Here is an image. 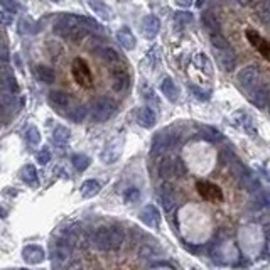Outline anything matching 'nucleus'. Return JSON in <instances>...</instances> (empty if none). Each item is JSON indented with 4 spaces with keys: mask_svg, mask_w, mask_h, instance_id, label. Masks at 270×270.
<instances>
[{
    "mask_svg": "<svg viewBox=\"0 0 270 270\" xmlns=\"http://www.w3.org/2000/svg\"><path fill=\"white\" fill-rule=\"evenodd\" d=\"M52 32H54V36L61 37V39L71 41V43H80L88 36L90 29L86 25L80 24V22L73 21L69 16H65L61 21H58L52 25Z\"/></svg>",
    "mask_w": 270,
    "mask_h": 270,
    "instance_id": "f257e3e1",
    "label": "nucleus"
},
{
    "mask_svg": "<svg viewBox=\"0 0 270 270\" xmlns=\"http://www.w3.org/2000/svg\"><path fill=\"white\" fill-rule=\"evenodd\" d=\"M123 243V230L112 226L98 228L93 235V245L101 252H115Z\"/></svg>",
    "mask_w": 270,
    "mask_h": 270,
    "instance_id": "f03ea898",
    "label": "nucleus"
},
{
    "mask_svg": "<svg viewBox=\"0 0 270 270\" xmlns=\"http://www.w3.org/2000/svg\"><path fill=\"white\" fill-rule=\"evenodd\" d=\"M117 112V103L110 96H98L91 101V118L93 122L101 123L112 118Z\"/></svg>",
    "mask_w": 270,
    "mask_h": 270,
    "instance_id": "7ed1b4c3",
    "label": "nucleus"
},
{
    "mask_svg": "<svg viewBox=\"0 0 270 270\" xmlns=\"http://www.w3.org/2000/svg\"><path fill=\"white\" fill-rule=\"evenodd\" d=\"M236 81L242 86V90H245L247 93L253 91L255 88H258L260 85V71L255 66H247L243 69H240L238 76H236Z\"/></svg>",
    "mask_w": 270,
    "mask_h": 270,
    "instance_id": "20e7f679",
    "label": "nucleus"
},
{
    "mask_svg": "<svg viewBox=\"0 0 270 270\" xmlns=\"http://www.w3.org/2000/svg\"><path fill=\"white\" fill-rule=\"evenodd\" d=\"M71 74H73L74 81H76L80 86H85V88H90L93 83V76L91 71H90L88 65H86L85 59L78 58L73 61V66H71Z\"/></svg>",
    "mask_w": 270,
    "mask_h": 270,
    "instance_id": "39448f33",
    "label": "nucleus"
},
{
    "mask_svg": "<svg viewBox=\"0 0 270 270\" xmlns=\"http://www.w3.org/2000/svg\"><path fill=\"white\" fill-rule=\"evenodd\" d=\"M123 151V137L122 135H117L113 137L107 145H105L103 152H101V160L105 164H115L120 159Z\"/></svg>",
    "mask_w": 270,
    "mask_h": 270,
    "instance_id": "423d86ee",
    "label": "nucleus"
},
{
    "mask_svg": "<svg viewBox=\"0 0 270 270\" xmlns=\"http://www.w3.org/2000/svg\"><path fill=\"white\" fill-rule=\"evenodd\" d=\"M196 187H198V193H200L204 200H209V201H221L223 200V193H221V189L216 184H213V182L200 181L196 184Z\"/></svg>",
    "mask_w": 270,
    "mask_h": 270,
    "instance_id": "0eeeda50",
    "label": "nucleus"
},
{
    "mask_svg": "<svg viewBox=\"0 0 270 270\" xmlns=\"http://www.w3.org/2000/svg\"><path fill=\"white\" fill-rule=\"evenodd\" d=\"M215 58H216L218 66L223 71H226V73L233 71L236 58H235V52H233L231 47H230V49H215Z\"/></svg>",
    "mask_w": 270,
    "mask_h": 270,
    "instance_id": "6e6552de",
    "label": "nucleus"
},
{
    "mask_svg": "<svg viewBox=\"0 0 270 270\" xmlns=\"http://www.w3.org/2000/svg\"><path fill=\"white\" fill-rule=\"evenodd\" d=\"M157 196H159V202L162 204L164 211H171L176 206V193L172 189V186L167 184V182L159 187V194Z\"/></svg>",
    "mask_w": 270,
    "mask_h": 270,
    "instance_id": "1a4fd4ad",
    "label": "nucleus"
},
{
    "mask_svg": "<svg viewBox=\"0 0 270 270\" xmlns=\"http://www.w3.org/2000/svg\"><path fill=\"white\" fill-rule=\"evenodd\" d=\"M22 258L27 262L29 265H37L46 258V253L41 247L37 245H27L24 250H22Z\"/></svg>",
    "mask_w": 270,
    "mask_h": 270,
    "instance_id": "9d476101",
    "label": "nucleus"
},
{
    "mask_svg": "<svg viewBox=\"0 0 270 270\" xmlns=\"http://www.w3.org/2000/svg\"><path fill=\"white\" fill-rule=\"evenodd\" d=\"M247 39L250 41V44H252L253 47H257V49L260 51V54L264 56L265 59H269L270 46L260 34H258L257 31H253V29H248V31H247Z\"/></svg>",
    "mask_w": 270,
    "mask_h": 270,
    "instance_id": "9b49d317",
    "label": "nucleus"
},
{
    "mask_svg": "<svg viewBox=\"0 0 270 270\" xmlns=\"http://www.w3.org/2000/svg\"><path fill=\"white\" fill-rule=\"evenodd\" d=\"M135 120H137L138 125L144 127V129H152V127L156 125V112L149 107H142V108H138L137 113H135Z\"/></svg>",
    "mask_w": 270,
    "mask_h": 270,
    "instance_id": "f8f14e48",
    "label": "nucleus"
},
{
    "mask_svg": "<svg viewBox=\"0 0 270 270\" xmlns=\"http://www.w3.org/2000/svg\"><path fill=\"white\" fill-rule=\"evenodd\" d=\"M140 220L144 221L147 226L157 228L159 226V223H160V213L157 211V208L154 204H147L140 211Z\"/></svg>",
    "mask_w": 270,
    "mask_h": 270,
    "instance_id": "ddd939ff",
    "label": "nucleus"
},
{
    "mask_svg": "<svg viewBox=\"0 0 270 270\" xmlns=\"http://www.w3.org/2000/svg\"><path fill=\"white\" fill-rule=\"evenodd\" d=\"M69 95L61 90H52V91L47 95V101L51 103V107L58 108V110H65V108L69 107Z\"/></svg>",
    "mask_w": 270,
    "mask_h": 270,
    "instance_id": "4468645a",
    "label": "nucleus"
},
{
    "mask_svg": "<svg viewBox=\"0 0 270 270\" xmlns=\"http://www.w3.org/2000/svg\"><path fill=\"white\" fill-rule=\"evenodd\" d=\"M174 142V137H172L171 134L167 132V130H164V132H159L154 137L152 140V154H157V152H162L164 149H167L169 145Z\"/></svg>",
    "mask_w": 270,
    "mask_h": 270,
    "instance_id": "2eb2a0df",
    "label": "nucleus"
},
{
    "mask_svg": "<svg viewBox=\"0 0 270 270\" xmlns=\"http://www.w3.org/2000/svg\"><path fill=\"white\" fill-rule=\"evenodd\" d=\"M160 22L156 16H145L142 21V34H144L147 39H152L157 32H159Z\"/></svg>",
    "mask_w": 270,
    "mask_h": 270,
    "instance_id": "dca6fc26",
    "label": "nucleus"
},
{
    "mask_svg": "<svg viewBox=\"0 0 270 270\" xmlns=\"http://www.w3.org/2000/svg\"><path fill=\"white\" fill-rule=\"evenodd\" d=\"M248 95V100L252 101L255 107L258 108H265L267 107V88L265 86H258V88H255L253 91L247 93Z\"/></svg>",
    "mask_w": 270,
    "mask_h": 270,
    "instance_id": "f3484780",
    "label": "nucleus"
},
{
    "mask_svg": "<svg viewBox=\"0 0 270 270\" xmlns=\"http://www.w3.org/2000/svg\"><path fill=\"white\" fill-rule=\"evenodd\" d=\"M130 85V78L125 71H117L113 73V80H112V88L117 93H123Z\"/></svg>",
    "mask_w": 270,
    "mask_h": 270,
    "instance_id": "a211bd4d",
    "label": "nucleus"
},
{
    "mask_svg": "<svg viewBox=\"0 0 270 270\" xmlns=\"http://www.w3.org/2000/svg\"><path fill=\"white\" fill-rule=\"evenodd\" d=\"M117 39H118V43L122 44V47L123 49H129V51H132L134 47H135V36L132 34V31H130L129 27H122L120 31L117 32Z\"/></svg>",
    "mask_w": 270,
    "mask_h": 270,
    "instance_id": "6ab92c4d",
    "label": "nucleus"
},
{
    "mask_svg": "<svg viewBox=\"0 0 270 270\" xmlns=\"http://www.w3.org/2000/svg\"><path fill=\"white\" fill-rule=\"evenodd\" d=\"M160 91H162V95L171 101H176L179 96L178 86L174 85V81H172L171 78H164L162 83H160Z\"/></svg>",
    "mask_w": 270,
    "mask_h": 270,
    "instance_id": "aec40b11",
    "label": "nucleus"
},
{
    "mask_svg": "<svg viewBox=\"0 0 270 270\" xmlns=\"http://www.w3.org/2000/svg\"><path fill=\"white\" fill-rule=\"evenodd\" d=\"M98 56L101 59H103L107 65H110V66H115V65H118L120 63V56H118V52L113 49V47H110V46H103V47H100L98 49Z\"/></svg>",
    "mask_w": 270,
    "mask_h": 270,
    "instance_id": "412c9836",
    "label": "nucleus"
},
{
    "mask_svg": "<svg viewBox=\"0 0 270 270\" xmlns=\"http://www.w3.org/2000/svg\"><path fill=\"white\" fill-rule=\"evenodd\" d=\"M34 73H36L37 80L44 81V83H47V85L54 83V80H56V73H54V69H52V68H49V66H44V65L36 66V69H34Z\"/></svg>",
    "mask_w": 270,
    "mask_h": 270,
    "instance_id": "4be33fe9",
    "label": "nucleus"
},
{
    "mask_svg": "<svg viewBox=\"0 0 270 270\" xmlns=\"http://www.w3.org/2000/svg\"><path fill=\"white\" fill-rule=\"evenodd\" d=\"M100 189H101V184L96 179H88V181H85L83 184H81L80 193L83 198H93L100 193Z\"/></svg>",
    "mask_w": 270,
    "mask_h": 270,
    "instance_id": "5701e85b",
    "label": "nucleus"
},
{
    "mask_svg": "<svg viewBox=\"0 0 270 270\" xmlns=\"http://www.w3.org/2000/svg\"><path fill=\"white\" fill-rule=\"evenodd\" d=\"M90 7H91L93 12H95L100 19H103V21H108V19L112 17L110 7H108L103 0H90Z\"/></svg>",
    "mask_w": 270,
    "mask_h": 270,
    "instance_id": "b1692460",
    "label": "nucleus"
},
{
    "mask_svg": "<svg viewBox=\"0 0 270 270\" xmlns=\"http://www.w3.org/2000/svg\"><path fill=\"white\" fill-rule=\"evenodd\" d=\"M159 176L162 179H169L174 176V160L171 157H162L159 162Z\"/></svg>",
    "mask_w": 270,
    "mask_h": 270,
    "instance_id": "393cba45",
    "label": "nucleus"
},
{
    "mask_svg": "<svg viewBox=\"0 0 270 270\" xmlns=\"http://www.w3.org/2000/svg\"><path fill=\"white\" fill-rule=\"evenodd\" d=\"M201 22H202V25L206 27V31H209L211 34L220 32V22H218V19L213 16L211 12H204V14H202V16H201Z\"/></svg>",
    "mask_w": 270,
    "mask_h": 270,
    "instance_id": "a878e982",
    "label": "nucleus"
},
{
    "mask_svg": "<svg viewBox=\"0 0 270 270\" xmlns=\"http://www.w3.org/2000/svg\"><path fill=\"white\" fill-rule=\"evenodd\" d=\"M68 138H69V130L65 125H56L54 130H52V140L58 145H63L68 142Z\"/></svg>",
    "mask_w": 270,
    "mask_h": 270,
    "instance_id": "bb28decb",
    "label": "nucleus"
},
{
    "mask_svg": "<svg viewBox=\"0 0 270 270\" xmlns=\"http://www.w3.org/2000/svg\"><path fill=\"white\" fill-rule=\"evenodd\" d=\"M21 176H22V181H24L25 184H29V186L37 184V171L34 166H25L24 169H22Z\"/></svg>",
    "mask_w": 270,
    "mask_h": 270,
    "instance_id": "cd10ccee",
    "label": "nucleus"
},
{
    "mask_svg": "<svg viewBox=\"0 0 270 270\" xmlns=\"http://www.w3.org/2000/svg\"><path fill=\"white\" fill-rule=\"evenodd\" d=\"M257 16L260 17V21L264 22V24H267L270 21V3L269 0H260V2L257 3Z\"/></svg>",
    "mask_w": 270,
    "mask_h": 270,
    "instance_id": "c85d7f7f",
    "label": "nucleus"
},
{
    "mask_svg": "<svg viewBox=\"0 0 270 270\" xmlns=\"http://www.w3.org/2000/svg\"><path fill=\"white\" fill-rule=\"evenodd\" d=\"M85 117H86V107H85V105L78 103V105H74V107L69 110V118L73 120V122L80 123V122H83Z\"/></svg>",
    "mask_w": 270,
    "mask_h": 270,
    "instance_id": "c756f323",
    "label": "nucleus"
},
{
    "mask_svg": "<svg viewBox=\"0 0 270 270\" xmlns=\"http://www.w3.org/2000/svg\"><path fill=\"white\" fill-rule=\"evenodd\" d=\"M90 157L88 156H83V154H76V156H73V166L76 171H85V169H88L90 166Z\"/></svg>",
    "mask_w": 270,
    "mask_h": 270,
    "instance_id": "7c9ffc66",
    "label": "nucleus"
},
{
    "mask_svg": "<svg viewBox=\"0 0 270 270\" xmlns=\"http://www.w3.org/2000/svg\"><path fill=\"white\" fill-rule=\"evenodd\" d=\"M211 44L215 49H230V43H228L226 39H225L223 36H221L220 32L216 34H211Z\"/></svg>",
    "mask_w": 270,
    "mask_h": 270,
    "instance_id": "2f4dec72",
    "label": "nucleus"
},
{
    "mask_svg": "<svg viewBox=\"0 0 270 270\" xmlns=\"http://www.w3.org/2000/svg\"><path fill=\"white\" fill-rule=\"evenodd\" d=\"M25 138H27V142L31 145H39L41 144V132L34 125H31V127H27V130H25Z\"/></svg>",
    "mask_w": 270,
    "mask_h": 270,
    "instance_id": "473e14b6",
    "label": "nucleus"
},
{
    "mask_svg": "<svg viewBox=\"0 0 270 270\" xmlns=\"http://www.w3.org/2000/svg\"><path fill=\"white\" fill-rule=\"evenodd\" d=\"M243 182H245L247 189L252 191V193H255V191L260 189V181H258V178H257V176H253V174L243 176Z\"/></svg>",
    "mask_w": 270,
    "mask_h": 270,
    "instance_id": "72a5a7b5",
    "label": "nucleus"
},
{
    "mask_svg": "<svg viewBox=\"0 0 270 270\" xmlns=\"http://www.w3.org/2000/svg\"><path fill=\"white\" fill-rule=\"evenodd\" d=\"M201 135L206 138V140H211V142L220 140V138H221V134L215 129V127H202Z\"/></svg>",
    "mask_w": 270,
    "mask_h": 270,
    "instance_id": "f704fd0d",
    "label": "nucleus"
},
{
    "mask_svg": "<svg viewBox=\"0 0 270 270\" xmlns=\"http://www.w3.org/2000/svg\"><path fill=\"white\" fill-rule=\"evenodd\" d=\"M16 103H17V100L14 98V95H10V93H3V95H0V107L2 108L14 110V108H16Z\"/></svg>",
    "mask_w": 270,
    "mask_h": 270,
    "instance_id": "c9c22d12",
    "label": "nucleus"
},
{
    "mask_svg": "<svg viewBox=\"0 0 270 270\" xmlns=\"http://www.w3.org/2000/svg\"><path fill=\"white\" fill-rule=\"evenodd\" d=\"M174 21L178 22V24H189V22H193V14L179 10V12L174 14Z\"/></svg>",
    "mask_w": 270,
    "mask_h": 270,
    "instance_id": "e433bc0d",
    "label": "nucleus"
},
{
    "mask_svg": "<svg viewBox=\"0 0 270 270\" xmlns=\"http://www.w3.org/2000/svg\"><path fill=\"white\" fill-rule=\"evenodd\" d=\"M0 5L3 7V9L7 10V12H10V14H16L19 9H21V5H19V2L17 0H0Z\"/></svg>",
    "mask_w": 270,
    "mask_h": 270,
    "instance_id": "4c0bfd02",
    "label": "nucleus"
},
{
    "mask_svg": "<svg viewBox=\"0 0 270 270\" xmlns=\"http://www.w3.org/2000/svg\"><path fill=\"white\" fill-rule=\"evenodd\" d=\"M140 200V191L138 189H135V187H130L129 191L125 193V202H135V201H138Z\"/></svg>",
    "mask_w": 270,
    "mask_h": 270,
    "instance_id": "58836bf2",
    "label": "nucleus"
},
{
    "mask_svg": "<svg viewBox=\"0 0 270 270\" xmlns=\"http://www.w3.org/2000/svg\"><path fill=\"white\" fill-rule=\"evenodd\" d=\"M3 86H5L7 90H10V91H14V93L19 91V86L16 83V80H14L10 74H5V76H3Z\"/></svg>",
    "mask_w": 270,
    "mask_h": 270,
    "instance_id": "ea45409f",
    "label": "nucleus"
},
{
    "mask_svg": "<svg viewBox=\"0 0 270 270\" xmlns=\"http://www.w3.org/2000/svg\"><path fill=\"white\" fill-rule=\"evenodd\" d=\"M49 160H51V152L47 151V149H43L41 152H37V162H39L41 166L47 164Z\"/></svg>",
    "mask_w": 270,
    "mask_h": 270,
    "instance_id": "a19ab883",
    "label": "nucleus"
},
{
    "mask_svg": "<svg viewBox=\"0 0 270 270\" xmlns=\"http://www.w3.org/2000/svg\"><path fill=\"white\" fill-rule=\"evenodd\" d=\"M184 171H186V167H184V164H182V160L181 159H176L174 160V174L182 176V174H184Z\"/></svg>",
    "mask_w": 270,
    "mask_h": 270,
    "instance_id": "79ce46f5",
    "label": "nucleus"
},
{
    "mask_svg": "<svg viewBox=\"0 0 270 270\" xmlns=\"http://www.w3.org/2000/svg\"><path fill=\"white\" fill-rule=\"evenodd\" d=\"M47 47H49V52H51V56H54V58H58L59 54H61V46L59 44H56V43H49L47 44Z\"/></svg>",
    "mask_w": 270,
    "mask_h": 270,
    "instance_id": "37998d69",
    "label": "nucleus"
},
{
    "mask_svg": "<svg viewBox=\"0 0 270 270\" xmlns=\"http://www.w3.org/2000/svg\"><path fill=\"white\" fill-rule=\"evenodd\" d=\"M0 22L5 25H10L14 22V17L10 16V12H0Z\"/></svg>",
    "mask_w": 270,
    "mask_h": 270,
    "instance_id": "c03bdc74",
    "label": "nucleus"
},
{
    "mask_svg": "<svg viewBox=\"0 0 270 270\" xmlns=\"http://www.w3.org/2000/svg\"><path fill=\"white\" fill-rule=\"evenodd\" d=\"M191 90H193V93H194V95H196L200 100H208V98H209V93L201 91V88H198V86H191Z\"/></svg>",
    "mask_w": 270,
    "mask_h": 270,
    "instance_id": "a18cd8bd",
    "label": "nucleus"
},
{
    "mask_svg": "<svg viewBox=\"0 0 270 270\" xmlns=\"http://www.w3.org/2000/svg\"><path fill=\"white\" fill-rule=\"evenodd\" d=\"M154 255H156V253H154V250H152L149 245L142 247V250H140V257H144V258H152Z\"/></svg>",
    "mask_w": 270,
    "mask_h": 270,
    "instance_id": "49530a36",
    "label": "nucleus"
},
{
    "mask_svg": "<svg viewBox=\"0 0 270 270\" xmlns=\"http://www.w3.org/2000/svg\"><path fill=\"white\" fill-rule=\"evenodd\" d=\"M7 59H9V51H7V47L3 44H0V61L7 63Z\"/></svg>",
    "mask_w": 270,
    "mask_h": 270,
    "instance_id": "de8ad7c7",
    "label": "nucleus"
},
{
    "mask_svg": "<svg viewBox=\"0 0 270 270\" xmlns=\"http://www.w3.org/2000/svg\"><path fill=\"white\" fill-rule=\"evenodd\" d=\"M193 2H194V0H174L176 5L182 7V9H187V7H191V5H193Z\"/></svg>",
    "mask_w": 270,
    "mask_h": 270,
    "instance_id": "09e8293b",
    "label": "nucleus"
},
{
    "mask_svg": "<svg viewBox=\"0 0 270 270\" xmlns=\"http://www.w3.org/2000/svg\"><path fill=\"white\" fill-rule=\"evenodd\" d=\"M255 2H260V0H240V3H242V5H252V3H255Z\"/></svg>",
    "mask_w": 270,
    "mask_h": 270,
    "instance_id": "8fccbe9b",
    "label": "nucleus"
},
{
    "mask_svg": "<svg viewBox=\"0 0 270 270\" xmlns=\"http://www.w3.org/2000/svg\"><path fill=\"white\" fill-rule=\"evenodd\" d=\"M206 2V0H196V5L198 7H202V3H204Z\"/></svg>",
    "mask_w": 270,
    "mask_h": 270,
    "instance_id": "3c124183",
    "label": "nucleus"
},
{
    "mask_svg": "<svg viewBox=\"0 0 270 270\" xmlns=\"http://www.w3.org/2000/svg\"><path fill=\"white\" fill-rule=\"evenodd\" d=\"M0 215H2V218H5V209L0 208Z\"/></svg>",
    "mask_w": 270,
    "mask_h": 270,
    "instance_id": "603ef678",
    "label": "nucleus"
},
{
    "mask_svg": "<svg viewBox=\"0 0 270 270\" xmlns=\"http://www.w3.org/2000/svg\"><path fill=\"white\" fill-rule=\"evenodd\" d=\"M69 270H81V267H78V265H74L73 269H69Z\"/></svg>",
    "mask_w": 270,
    "mask_h": 270,
    "instance_id": "864d4df0",
    "label": "nucleus"
},
{
    "mask_svg": "<svg viewBox=\"0 0 270 270\" xmlns=\"http://www.w3.org/2000/svg\"><path fill=\"white\" fill-rule=\"evenodd\" d=\"M52 2H61V0H52Z\"/></svg>",
    "mask_w": 270,
    "mask_h": 270,
    "instance_id": "5fc2aeb1",
    "label": "nucleus"
},
{
    "mask_svg": "<svg viewBox=\"0 0 270 270\" xmlns=\"http://www.w3.org/2000/svg\"><path fill=\"white\" fill-rule=\"evenodd\" d=\"M0 127H2V122H0Z\"/></svg>",
    "mask_w": 270,
    "mask_h": 270,
    "instance_id": "6e6d98bb",
    "label": "nucleus"
}]
</instances>
